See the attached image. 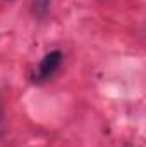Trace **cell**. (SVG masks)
Instances as JSON below:
<instances>
[{"mask_svg": "<svg viewBox=\"0 0 146 147\" xmlns=\"http://www.w3.org/2000/svg\"><path fill=\"white\" fill-rule=\"evenodd\" d=\"M62 58H64V57H62V51H59V50L48 51V53L40 60L38 67L35 69V72L31 75L33 82L43 84V82H46L48 79H52L53 74L59 70V67H60V63H62Z\"/></svg>", "mask_w": 146, "mask_h": 147, "instance_id": "cell-1", "label": "cell"}, {"mask_svg": "<svg viewBox=\"0 0 146 147\" xmlns=\"http://www.w3.org/2000/svg\"><path fill=\"white\" fill-rule=\"evenodd\" d=\"M31 2H33L35 9H36L40 14H45L46 9H48V5H50V0H31Z\"/></svg>", "mask_w": 146, "mask_h": 147, "instance_id": "cell-2", "label": "cell"}]
</instances>
